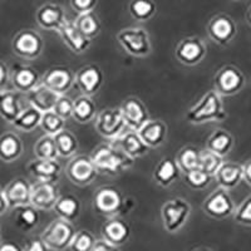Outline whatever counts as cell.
Segmentation results:
<instances>
[{
  "label": "cell",
  "mask_w": 251,
  "mask_h": 251,
  "mask_svg": "<svg viewBox=\"0 0 251 251\" xmlns=\"http://www.w3.org/2000/svg\"><path fill=\"white\" fill-rule=\"evenodd\" d=\"M98 174L117 176L133 166L134 160L112 143H102L91 154Z\"/></svg>",
  "instance_id": "6da1fadb"
},
{
  "label": "cell",
  "mask_w": 251,
  "mask_h": 251,
  "mask_svg": "<svg viewBox=\"0 0 251 251\" xmlns=\"http://www.w3.org/2000/svg\"><path fill=\"white\" fill-rule=\"evenodd\" d=\"M227 118L223 97L215 91H208L196 104L188 109L186 121L190 125H203L208 122H223Z\"/></svg>",
  "instance_id": "7a4b0ae2"
},
{
  "label": "cell",
  "mask_w": 251,
  "mask_h": 251,
  "mask_svg": "<svg viewBox=\"0 0 251 251\" xmlns=\"http://www.w3.org/2000/svg\"><path fill=\"white\" fill-rule=\"evenodd\" d=\"M190 215H191V205L181 197L166 201L161 207L163 228L169 234H176L180 231L187 223Z\"/></svg>",
  "instance_id": "3957f363"
},
{
  "label": "cell",
  "mask_w": 251,
  "mask_h": 251,
  "mask_svg": "<svg viewBox=\"0 0 251 251\" xmlns=\"http://www.w3.org/2000/svg\"><path fill=\"white\" fill-rule=\"evenodd\" d=\"M117 42L127 54L146 58L151 54L152 44L149 31L143 28H126L118 31Z\"/></svg>",
  "instance_id": "277c9868"
},
{
  "label": "cell",
  "mask_w": 251,
  "mask_h": 251,
  "mask_svg": "<svg viewBox=\"0 0 251 251\" xmlns=\"http://www.w3.org/2000/svg\"><path fill=\"white\" fill-rule=\"evenodd\" d=\"M75 232L77 231L73 224L58 217L44 228L40 239L43 240V243L49 250L64 251L66 249H69Z\"/></svg>",
  "instance_id": "5b68a950"
},
{
  "label": "cell",
  "mask_w": 251,
  "mask_h": 251,
  "mask_svg": "<svg viewBox=\"0 0 251 251\" xmlns=\"http://www.w3.org/2000/svg\"><path fill=\"white\" fill-rule=\"evenodd\" d=\"M12 49L14 54L22 59L34 60L43 53V38L33 29H23L13 38Z\"/></svg>",
  "instance_id": "8992f818"
},
{
  "label": "cell",
  "mask_w": 251,
  "mask_h": 251,
  "mask_svg": "<svg viewBox=\"0 0 251 251\" xmlns=\"http://www.w3.org/2000/svg\"><path fill=\"white\" fill-rule=\"evenodd\" d=\"M125 206V196L113 186H103L97 190L93 197V208L104 217H117Z\"/></svg>",
  "instance_id": "52a82bcc"
},
{
  "label": "cell",
  "mask_w": 251,
  "mask_h": 251,
  "mask_svg": "<svg viewBox=\"0 0 251 251\" xmlns=\"http://www.w3.org/2000/svg\"><path fill=\"white\" fill-rule=\"evenodd\" d=\"M246 78L237 67L232 64L223 67L214 77V91L221 97H231L245 87Z\"/></svg>",
  "instance_id": "ba28073f"
},
{
  "label": "cell",
  "mask_w": 251,
  "mask_h": 251,
  "mask_svg": "<svg viewBox=\"0 0 251 251\" xmlns=\"http://www.w3.org/2000/svg\"><path fill=\"white\" fill-rule=\"evenodd\" d=\"M236 210L231 195L225 188H216L206 197L202 202V211L208 217L216 220L227 219L232 216Z\"/></svg>",
  "instance_id": "9c48e42d"
},
{
  "label": "cell",
  "mask_w": 251,
  "mask_h": 251,
  "mask_svg": "<svg viewBox=\"0 0 251 251\" xmlns=\"http://www.w3.org/2000/svg\"><path fill=\"white\" fill-rule=\"evenodd\" d=\"M96 131L106 140L114 141L126 131V123L120 108H107L97 114Z\"/></svg>",
  "instance_id": "30bf717a"
},
{
  "label": "cell",
  "mask_w": 251,
  "mask_h": 251,
  "mask_svg": "<svg viewBox=\"0 0 251 251\" xmlns=\"http://www.w3.org/2000/svg\"><path fill=\"white\" fill-rule=\"evenodd\" d=\"M66 174L69 180L77 186L91 185L98 176L91 156L87 154H75L72 157L66 167Z\"/></svg>",
  "instance_id": "8fae6325"
},
{
  "label": "cell",
  "mask_w": 251,
  "mask_h": 251,
  "mask_svg": "<svg viewBox=\"0 0 251 251\" xmlns=\"http://www.w3.org/2000/svg\"><path fill=\"white\" fill-rule=\"evenodd\" d=\"M207 54V47L199 37H188L180 40L175 48V57L181 64L194 67L200 64Z\"/></svg>",
  "instance_id": "7c38bea8"
},
{
  "label": "cell",
  "mask_w": 251,
  "mask_h": 251,
  "mask_svg": "<svg viewBox=\"0 0 251 251\" xmlns=\"http://www.w3.org/2000/svg\"><path fill=\"white\" fill-rule=\"evenodd\" d=\"M207 34L219 46H228L237 34L235 20L227 14H216L207 24Z\"/></svg>",
  "instance_id": "4fadbf2b"
},
{
  "label": "cell",
  "mask_w": 251,
  "mask_h": 251,
  "mask_svg": "<svg viewBox=\"0 0 251 251\" xmlns=\"http://www.w3.org/2000/svg\"><path fill=\"white\" fill-rule=\"evenodd\" d=\"M42 83L59 96L66 94L75 83V75L68 67L55 66L46 72Z\"/></svg>",
  "instance_id": "5bb4252c"
},
{
  "label": "cell",
  "mask_w": 251,
  "mask_h": 251,
  "mask_svg": "<svg viewBox=\"0 0 251 251\" xmlns=\"http://www.w3.org/2000/svg\"><path fill=\"white\" fill-rule=\"evenodd\" d=\"M120 109L125 120L126 127L128 129L138 131L150 120V114L146 106L142 100L136 97H129L123 100Z\"/></svg>",
  "instance_id": "9a60e30c"
},
{
  "label": "cell",
  "mask_w": 251,
  "mask_h": 251,
  "mask_svg": "<svg viewBox=\"0 0 251 251\" xmlns=\"http://www.w3.org/2000/svg\"><path fill=\"white\" fill-rule=\"evenodd\" d=\"M104 80V75L96 64H87L75 73V84L83 96L92 97L100 89Z\"/></svg>",
  "instance_id": "2e32d148"
},
{
  "label": "cell",
  "mask_w": 251,
  "mask_h": 251,
  "mask_svg": "<svg viewBox=\"0 0 251 251\" xmlns=\"http://www.w3.org/2000/svg\"><path fill=\"white\" fill-rule=\"evenodd\" d=\"M59 196V188L57 183L35 181L34 185H31L30 205H33L38 210H53Z\"/></svg>",
  "instance_id": "e0dca14e"
},
{
  "label": "cell",
  "mask_w": 251,
  "mask_h": 251,
  "mask_svg": "<svg viewBox=\"0 0 251 251\" xmlns=\"http://www.w3.org/2000/svg\"><path fill=\"white\" fill-rule=\"evenodd\" d=\"M35 20L38 25L44 30L58 31L67 22V17L64 9L59 4L46 3L35 13Z\"/></svg>",
  "instance_id": "ac0fdd59"
},
{
  "label": "cell",
  "mask_w": 251,
  "mask_h": 251,
  "mask_svg": "<svg viewBox=\"0 0 251 251\" xmlns=\"http://www.w3.org/2000/svg\"><path fill=\"white\" fill-rule=\"evenodd\" d=\"M28 172L34 177L37 182L57 183L62 174V165L58 160H35L28 165Z\"/></svg>",
  "instance_id": "d6986e66"
},
{
  "label": "cell",
  "mask_w": 251,
  "mask_h": 251,
  "mask_svg": "<svg viewBox=\"0 0 251 251\" xmlns=\"http://www.w3.org/2000/svg\"><path fill=\"white\" fill-rule=\"evenodd\" d=\"M112 145L122 150L126 154H128L133 160L146 156L151 150L143 142L138 132L133 131V129H127V131L123 132L117 140L112 141Z\"/></svg>",
  "instance_id": "ffe728a7"
},
{
  "label": "cell",
  "mask_w": 251,
  "mask_h": 251,
  "mask_svg": "<svg viewBox=\"0 0 251 251\" xmlns=\"http://www.w3.org/2000/svg\"><path fill=\"white\" fill-rule=\"evenodd\" d=\"M58 34L62 38L63 43L68 47L69 50H72L75 54H83L91 47L92 40L80 33L79 29L75 26V22L67 20L58 30Z\"/></svg>",
  "instance_id": "44dd1931"
},
{
  "label": "cell",
  "mask_w": 251,
  "mask_h": 251,
  "mask_svg": "<svg viewBox=\"0 0 251 251\" xmlns=\"http://www.w3.org/2000/svg\"><path fill=\"white\" fill-rule=\"evenodd\" d=\"M58 97H59V94L44 86L42 80L38 86H35L30 92L25 94V100L29 106L34 107L40 113L53 111Z\"/></svg>",
  "instance_id": "7402d4cb"
},
{
  "label": "cell",
  "mask_w": 251,
  "mask_h": 251,
  "mask_svg": "<svg viewBox=\"0 0 251 251\" xmlns=\"http://www.w3.org/2000/svg\"><path fill=\"white\" fill-rule=\"evenodd\" d=\"M4 194H5L9 208L29 205L30 203L31 185L23 177H18L5 186Z\"/></svg>",
  "instance_id": "603a6c76"
},
{
  "label": "cell",
  "mask_w": 251,
  "mask_h": 251,
  "mask_svg": "<svg viewBox=\"0 0 251 251\" xmlns=\"http://www.w3.org/2000/svg\"><path fill=\"white\" fill-rule=\"evenodd\" d=\"M25 106L22 104V93L10 89L0 91V117L12 125Z\"/></svg>",
  "instance_id": "cb8c5ba5"
},
{
  "label": "cell",
  "mask_w": 251,
  "mask_h": 251,
  "mask_svg": "<svg viewBox=\"0 0 251 251\" xmlns=\"http://www.w3.org/2000/svg\"><path fill=\"white\" fill-rule=\"evenodd\" d=\"M167 131H169L167 125L163 121L150 118L137 132L150 149H157L161 147L167 140Z\"/></svg>",
  "instance_id": "d4e9b609"
},
{
  "label": "cell",
  "mask_w": 251,
  "mask_h": 251,
  "mask_svg": "<svg viewBox=\"0 0 251 251\" xmlns=\"http://www.w3.org/2000/svg\"><path fill=\"white\" fill-rule=\"evenodd\" d=\"M214 177L219 187L230 191L244 181V165L231 161L224 162Z\"/></svg>",
  "instance_id": "484cf974"
},
{
  "label": "cell",
  "mask_w": 251,
  "mask_h": 251,
  "mask_svg": "<svg viewBox=\"0 0 251 251\" xmlns=\"http://www.w3.org/2000/svg\"><path fill=\"white\" fill-rule=\"evenodd\" d=\"M100 232H102V239L120 248L128 241L131 228L128 224L125 223L123 220L118 217H112L103 224Z\"/></svg>",
  "instance_id": "4316f807"
},
{
  "label": "cell",
  "mask_w": 251,
  "mask_h": 251,
  "mask_svg": "<svg viewBox=\"0 0 251 251\" xmlns=\"http://www.w3.org/2000/svg\"><path fill=\"white\" fill-rule=\"evenodd\" d=\"M13 87L15 91L22 94H26L40 83V77L38 72L33 67L17 66L10 73Z\"/></svg>",
  "instance_id": "83f0119b"
},
{
  "label": "cell",
  "mask_w": 251,
  "mask_h": 251,
  "mask_svg": "<svg viewBox=\"0 0 251 251\" xmlns=\"http://www.w3.org/2000/svg\"><path fill=\"white\" fill-rule=\"evenodd\" d=\"M23 141L15 132H4L0 136V160L5 163L17 161L23 154Z\"/></svg>",
  "instance_id": "f1b7e54d"
},
{
  "label": "cell",
  "mask_w": 251,
  "mask_h": 251,
  "mask_svg": "<svg viewBox=\"0 0 251 251\" xmlns=\"http://www.w3.org/2000/svg\"><path fill=\"white\" fill-rule=\"evenodd\" d=\"M181 170L178 169L175 158L166 157L157 163L153 170V180L161 187H170L175 181L178 180Z\"/></svg>",
  "instance_id": "f546056e"
},
{
  "label": "cell",
  "mask_w": 251,
  "mask_h": 251,
  "mask_svg": "<svg viewBox=\"0 0 251 251\" xmlns=\"http://www.w3.org/2000/svg\"><path fill=\"white\" fill-rule=\"evenodd\" d=\"M40 220L39 210L33 205H23L13 208V221L19 230L24 232L33 231Z\"/></svg>",
  "instance_id": "4dcf8cb0"
},
{
  "label": "cell",
  "mask_w": 251,
  "mask_h": 251,
  "mask_svg": "<svg viewBox=\"0 0 251 251\" xmlns=\"http://www.w3.org/2000/svg\"><path fill=\"white\" fill-rule=\"evenodd\" d=\"M80 208H82V205H80L79 199L75 195L66 194L60 195L53 210L59 219L73 224L79 217Z\"/></svg>",
  "instance_id": "1f68e13d"
},
{
  "label": "cell",
  "mask_w": 251,
  "mask_h": 251,
  "mask_svg": "<svg viewBox=\"0 0 251 251\" xmlns=\"http://www.w3.org/2000/svg\"><path fill=\"white\" fill-rule=\"evenodd\" d=\"M234 147V137L228 131L223 128L215 129L206 142V150L224 157Z\"/></svg>",
  "instance_id": "d6a6232c"
},
{
  "label": "cell",
  "mask_w": 251,
  "mask_h": 251,
  "mask_svg": "<svg viewBox=\"0 0 251 251\" xmlns=\"http://www.w3.org/2000/svg\"><path fill=\"white\" fill-rule=\"evenodd\" d=\"M200 149H197L194 145H187L178 151L175 161L181 172L186 174L200 167Z\"/></svg>",
  "instance_id": "836d02e7"
},
{
  "label": "cell",
  "mask_w": 251,
  "mask_h": 251,
  "mask_svg": "<svg viewBox=\"0 0 251 251\" xmlns=\"http://www.w3.org/2000/svg\"><path fill=\"white\" fill-rule=\"evenodd\" d=\"M97 113V107L91 97L88 96H80L73 103V116L75 122L79 125H86L91 122Z\"/></svg>",
  "instance_id": "e575fe53"
},
{
  "label": "cell",
  "mask_w": 251,
  "mask_h": 251,
  "mask_svg": "<svg viewBox=\"0 0 251 251\" xmlns=\"http://www.w3.org/2000/svg\"><path fill=\"white\" fill-rule=\"evenodd\" d=\"M54 141L59 157L69 158V157H75L77 154L79 143H78L77 137L73 132L68 131V129H63L62 132L55 134Z\"/></svg>",
  "instance_id": "d590c367"
},
{
  "label": "cell",
  "mask_w": 251,
  "mask_h": 251,
  "mask_svg": "<svg viewBox=\"0 0 251 251\" xmlns=\"http://www.w3.org/2000/svg\"><path fill=\"white\" fill-rule=\"evenodd\" d=\"M43 113H40L34 107L29 106L22 111V113L17 117V120L12 123L15 128L23 132L34 131L37 127L40 126V120H42Z\"/></svg>",
  "instance_id": "8d00e7d4"
},
{
  "label": "cell",
  "mask_w": 251,
  "mask_h": 251,
  "mask_svg": "<svg viewBox=\"0 0 251 251\" xmlns=\"http://www.w3.org/2000/svg\"><path fill=\"white\" fill-rule=\"evenodd\" d=\"M75 24L79 29L80 33L91 40L100 34V28H102L100 18L94 12L79 14L75 18Z\"/></svg>",
  "instance_id": "74e56055"
},
{
  "label": "cell",
  "mask_w": 251,
  "mask_h": 251,
  "mask_svg": "<svg viewBox=\"0 0 251 251\" xmlns=\"http://www.w3.org/2000/svg\"><path fill=\"white\" fill-rule=\"evenodd\" d=\"M128 10L134 20L147 22L156 14L157 5L153 0H131Z\"/></svg>",
  "instance_id": "f35d334b"
},
{
  "label": "cell",
  "mask_w": 251,
  "mask_h": 251,
  "mask_svg": "<svg viewBox=\"0 0 251 251\" xmlns=\"http://www.w3.org/2000/svg\"><path fill=\"white\" fill-rule=\"evenodd\" d=\"M33 151H34L35 158H39V160H57L59 157L54 136H48V134H44L43 137H40L37 141Z\"/></svg>",
  "instance_id": "ab89813d"
},
{
  "label": "cell",
  "mask_w": 251,
  "mask_h": 251,
  "mask_svg": "<svg viewBox=\"0 0 251 251\" xmlns=\"http://www.w3.org/2000/svg\"><path fill=\"white\" fill-rule=\"evenodd\" d=\"M224 157L219 156V154L214 153V152L208 151V150H201L200 154V167L199 169L202 170L203 172L208 175V176L214 177L219 169L223 166Z\"/></svg>",
  "instance_id": "60d3db41"
},
{
  "label": "cell",
  "mask_w": 251,
  "mask_h": 251,
  "mask_svg": "<svg viewBox=\"0 0 251 251\" xmlns=\"http://www.w3.org/2000/svg\"><path fill=\"white\" fill-rule=\"evenodd\" d=\"M40 127L44 131V133L48 136H55L63 129H66V121L59 117L57 113L53 111L43 113L42 120H40Z\"/></svg>",
  "instance_id": "b9f144b4"
},
{
  "label": "cell",
  "mask_w": 251,
  "mask_h": 251,
  "mask_svg": "<svg viewBox=\"0 0 251 251\" xmlns=\"http://www.w3.org/2000/svg\"><path fill=\"white\" fill-rule=\"evenodd\" d=\"M96 237L88 230H79L75 232V237L72 240L69 250L71 251H92Z\"/></svg>",
  "instance_id": "7bdbcfd3"
},
{
  "label": "cell",
  "mask_w": 251,
  "mask_h": 251,
  "mask_svg": "<svg viewBox=\"0 0 251 251\" xmlns=\"http://www.w3.org/2000/svg\"><path fill=\"white\" fill-rule=\"evenodd\" d=\"M212 177L208 176L206 172H203L201 169L192 170L190 172L185 174V181L188 186L194 190H203L208 186Z\"/></svg>",
  "instance_id": "ee69618b"
},
{
  "label": "cell",
  "mask_w": 251,
  "mask_h": 251,
  "mask_svg": "<svg viewBox=\"0 0 251 251\" xmlns=\"http://www.w3.org/2000/svg\"><path fill=\"white\" fill-rule=\"evenodd\" d=\"M235 223L241 226L251 227V195L244 199L234 212Z\"/></svg>",
  "instance_id": "f6af8a7d"
},
{
  "label": "cell",
  "mask_w": 251,
  "mask_h": 251,
  "mask_svg": "<svg viewBox=\"0 0 251 251\" xmlns=\"http://www.w3.org/2000/svg\"><path fill=\"white\" fill-rule=\"evenodd\" d=\"M73 103H75V100H72L71 98L67 97L66 94L59 96L57 102H55L53 112L57 113L64 121H67L68 118H71L73 116Z\"/></svg>",
  "instance_id": "bcb514c9"
},
{
  "label": "cell",
  "mask_w": 251,
  "mask_h": 251,
  "mask_svg": "<svg viewBox=\"0 0 251 251\" xmlns=\"http://www.w3.org/2000/svg\"><path fill=\"white\" fill-rule=\"evenodd\" d=\"M97 5L98 0H71L72 9L78 15L94 12V9L97 8Z\"/></svg>",
  "instance_id": "7dc6e473"
},
{
  "label": "cell",
  "mask_w": 251,
  "mask_h": 251,
  "mask_svg": "<svg viewBox=\"0 0 251 251\" xmlns=\"http://www.w3.org/2000/svg\"><path fill=\"white\" fill-rule=\"evenodd\" d=\"M23 251H49V249L47 248L40 237H35V239L29 240L24 246Z\"/></svg>",
  "instance_id": "c3c4849f"
},
{
  "label": "cell",
  "mask_w": 251,
  "mask_h": 251,
  "mask_svg": "<svg viewBox=\"0 0 251 251\" xmlns=\"http://www.w3.org/2000/svg\"><path fill=\"white\" fill-rule=\"evenodd\" d=\"M92 251H120V248L113 244L108 243L104 239L96 240L93 248H92Z\"/></svg>",
  "instance_id": "681fc988"
},
{
  "label": "cell",
  "mask_w": 251,
  "mask_h": 251,
  "mask_svg": "<svg viewBox=\"0 0 251 251\" xmlns=\"http://www.w3.org/2000/svg\"><path fill=\"white\" fill-rule=\"evenodd\" d=\"M9 77H10V72H9L8 66H6L5 63L0 60V91H1V89H5Z\"/></svg>",
  "instance_id": "f907efd6"
},
{
  "label": "cell",
  "mask_w": 251,
  "mask_h": 251,
  "mask_svg": "<svg viewBox=\"0 0 251 251\" xmlns=\"http://www.w3.org/2000/svg\"><path fill=\"white\" fill-rule=\"evenodd\" d=\"M0 251H23V249L12 241H5L0 244Z\"/></svg>",
  "instance_id": "816d5d0a"
},
{
  "label": "cell",
  "mask_w": 251,
  "mask_h": 251,
  "mask_svg": "<svg viewBox=\"0 0 251 251\" xmlns=\"http://www.w3.org/2000/svg\"><path fill=\"white\" fill-rule=\"evenodd\" d=\"M8 202H6V197H5V194H4V188H1V186H0V216L1 215L5 214L6 211H8Z\"/></svg>",
  "instance_id": "f5cc1de1"
},
{
  "label": "cell",
  "mask_w": 251,
  "mask_h": 251,
  "mask_svg": "<svg viewBox=\"0 0 251 251\" xmlns=\"http://www.w3.org/2000/svg\"><path fill=\"white\" fill-rule=\"evenodd\" d=\"M244 181L251 187V160L244 165Z\"/></svg>",
  "instance_id": "db71d44e"
},
{
  "label": "cell",
  "mask_w": 251,
  "mask_h": 251,
  "mask_svg": "<svg viewBox=\"0 0 251 251\" xmlns=\"http://www.w3.org/2000/svg\"><path fill=\"white\" fill-rule=\"evenodd\" d=\"M245 19H246V22H248V24H249V25L251 26V6H250V8L248 9V12H246Z\"/></svg>",
  "instance_id": "11a10c76"
},
{
  "label": "cell",
  "mask_w": 251,
  "mask_h": 251,
  "mask_svg": "<svg viewBox=\"0 0 251 251\" xmlns=\"http://www.w3.org/2000/svg\"><path fill=\"white\" fill-rule=\"evenodd\" d=\"M194 251H212V250H210V249L207 248H199V249H195Z\"/></svg>",
  "instance_id": "9f6ffc18"
},
{
  "label": "cell",
  "mask_w": 251,
  "mask_h": 251,
  "mask_svg": "<svg viewBox=\"0 0 251 251\" xmlns=\"http://www.w3.org/2000/svg\"><path fill=\"white\" fill-rule=\"evenodd\" d=\"M0 237H1V228H0Z\"/></svg>",
  "instance_id": "6f0895ef"
}]
</instances>
